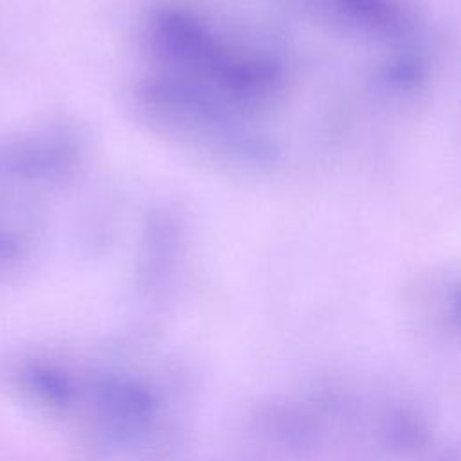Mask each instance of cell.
<instances>
[{
  "instance_id": "1",
  "label": "cell",
  "mask_w": 461,
  "mask_h": 461,
  "mask_svg": "<svg viewBox=\"0 0 461 461\" xmlns=\"http://www.w3.org/2000/svg\"><path fill=\"white\" fill-rule=\"evenodd\" d=\"M137 97L157 128L187 146L240 164H270V133L295 86L294 65L252 27L203 5L173 0L142 29Z\"/></svg>"
}]
</instances>
